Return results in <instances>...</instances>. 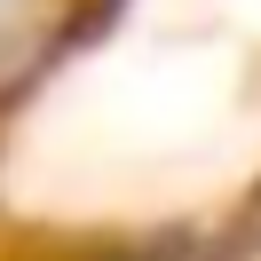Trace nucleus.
<instances>
[{"instance_id": "1", "label": "nucleus", "mask_w": 261, "mask_h": 261, "mask_svg": "<svg viewBox=\"0 0 261 261\" xmlns=\"http://www.w3.org/2000/svg\"><path fill=\"white\" fill-rule=\"evenodd\" d=\"M56 40V0H0V95L48 56Z\"/></svg>"}]
</instances>
